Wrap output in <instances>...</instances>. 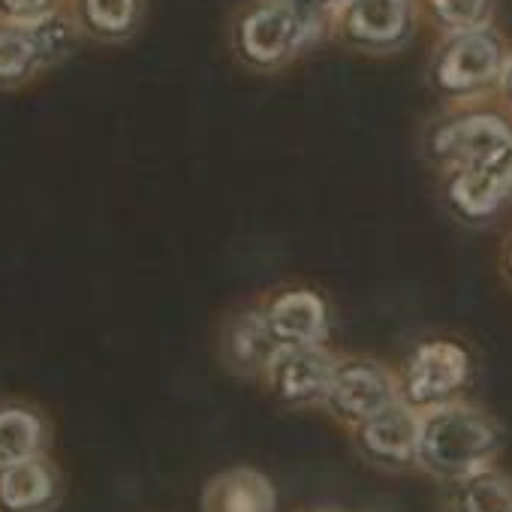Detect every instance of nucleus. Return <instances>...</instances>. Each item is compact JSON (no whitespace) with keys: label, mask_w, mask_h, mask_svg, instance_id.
Here are the masks:
<instances>
[{"label":"nucleus","mask_w":512,"mask_h":512,"mask_svg":"<svg viewBox=\"0 0 512 512\" xmlns=\"http://www.w3.org/2000/svg\"><path fill=\"white\" fill-rule=\"evenodd\" d=\"M503 425L473 401H455L419 413L416 470L440 485H458L488 467L503 452Z\"/></svg>","instance_id":"1"},{"label":"nucleus","mask_w":512,"mask_h":512,"mask_svg":"<svg viewBox=\"0 0 512 512\" xmlns=\"http://www.w3.org/2000/svg\"><path fill=\"white\" fill-rule=\"evenodd\" d=\"M85 46L70 13L19 28L0 22V94H22L61 70Z\"/></svg>","instance_id":"2"},{"label":"nucleus","mask_w":512,"mask_h":512,"mask_svg":"<svg viewBox=\"0 0 512 512\" xmlns=\"http://www.w3.org/2000/svg\"><path fill=\"white\" fill-rule=\"evenodd\" d=\"M226 46L250 73H278L308 46L284 0H247L229 19Z\"/></svg>","instance_id":"3"},{"label":"nucleus","mask_w":512,"mask_h":512,"mask_svg":"<svg viewBox=\"0 0 512 512\" xmlns=\"http://www.w3.org/2000/svg\"><path fill=\"white\" fill-rule=\"evenodd\" d=\"M401 401L419 413L464 401V392L473 383L470 353L449 338H428L410 350L398 368Z\"/></svg>","instance_id":"4"},{"label":"nucleus","mask_w":512,"mask_h":512,"mask_svg":"<svg viewBox=\"0 0 512 512\" xmlns=\"http://www.w3.org/2000/svg\"><path fill=\"white\" fill-rule=\"evenodd\" d=\"M506 52L500 37L488 28L467 34H446L434 49L428 85L449 100H470L500 82Z\"/></svg>","instance_id":"5"},{"label":"nucleus","mask_w":512,"mask_h":512,"mask_svg":"<svg viewBox=\"0 0 512 512\" xmlns=\"http://www.w3.org/2000/svg\"><path fill=\"white\" fill-rule=\"evenodd\" d=\"M512 142V124L497 112H455L425 136V154L440 175L485 169L500 160Z\"/></svg>","instance_id":"6"},{"label":"nucleus","mask_w":512,"mask_h":512,"mask_svg":"<svg viewBox=\"0 0 512 512\" xmlns=\"http://www.w3.org/2000/svg\"><path fill=\"white\" fill-rule=\"evenodd\" d=\"M401 401L398 371L374 356H341L323 410L350 434Z\"/></svg>","instance_id":"7"},{"label":"nucleus","mask_w":512,"mask_h":512,"mask_svg":"<svg viewBox=\"0 0 512 512\" xmlns=\"http://www.w3.org/2000/svg\"><path fill=\"white\" fill-rule=\"evenodd\" d=\"M416 28L413 0H347L332 22L338 43L365 55H392Z\"/></svg>","instance_id":"8"},{"label":"nucleus","mask_w":512,"mask_h":512,"mask_svg":"<svg viewBox=\"0 0 512 512\" xmlns=\"http://www.w3.org/2000/svg\"><path fill=\"white\" fill-rule=\"evenodd\" d=\"M281 347L269 332L263 302H250L229 311L217 326V362L226 374L263 383Z\"/></svg>","instance_id":"9"},{"label":"nucleus","mask_w":512,"mask_h":512,"mask_svg":"<svg viewBox=\"0 0 512 512\" xmlns=\"http://www.w3.org/2000/svg\"><path fill=\"white\" fill-rule=\"evenodd\" d=\"M338 359L341 356L329 347L281 350L263 380V389L284 407H293V410L320 407L323 410Z\"/></svg>","instance_id":"10"},{"label":"nucleus","mask_w":512,"mask_h":512,"mask_svg":"<svg viewBox=\"0 0 512 512\" xmlns=\"http://www.w3.org/2000/svg\"><path fill=\"white\" fill-rule=\"evenodd\" d=\"M272 338L281 350L326 347L332 329V311L314 287H284L260 299Z\"/></svg>","instance_id":"11"},{"label":"nucleus","mask_w":512,"mask_h":512,"mask_svg":"<svg viewBox=\"0 0 512 512\" xmlns=\"http://www.w3.org/2000/svg\"><path fill=\"white\" fill-rule=\"evenodd\" d=\"M353 446L359 458L383 473L416 470V446H419V410L398 401L386 413L374 416L362 428L353 431Z\"/></svg>","instance_id":"12"},{"label":"nucleus","mask_w":512,"mask_h":512,"mask_svg":"<svg viewBox=\"0 0 512 512\" xmlns=\"http://www.w3.org/2000/svg\"><path fill=\"white\" fill-rule=\"evenodd\" d=\"M55 434V416L43 401L0 392V467L55 455Z\"/></svg>","instance_id":"13"},{"label":"nucleus","mask_w":512,"mask_h":512,"mask_svg":"<svg viewBox=\"0 0 512 512\" xmlns=\"http://www.w3.org/2000/svg\"><path fill=\"white\" fill-rule=\"evenodd\" d=\"M70 479L55 455L0 467V512H58Z\"/></svg>","instance_id":"14"},{"label":"nucleus","mask_w":512,"mask_h":512,"mask_svg":"<svg viewBox=\"0 0 512 512\" xmlns=\"http://www.w3.org/2000/svg\"><path fill=\"white\" fill-rule=\"evenodd\" d=\"M199 512H278V488L253 464H232L205 479Z\"/></svg>","instance_id":"15"},{"label":"nucleus","mask_w":512,"mask_h":512,"mask_svg":"<svg viewBox=\"0 0 512 512\" xmlns=\"http://www.w3.org/2000/svg\"><path fill=\"white\" fill-rule=\"evenodd\" d=\"M67 13L85 46L118 49L139 37L148 19V0H70Z\"/></svg>","instance_id":"16"},{"label":"nucleus","mask_w":512,"mask_h":512,"mask_svg":"<svg viewBox=\"0 0 512 512\" xmlns=\"http://www.w3.org/2000/svg\"><path fill=\"white\" fill-rule=\"evenodd\" d=\"M443 199L461 223H488L509 202V193L500 175L485 166L443 175Z\"/></svg>","instance_id":"17"},{"label":"nucleus","mask_w":512,"mask_h":512,"mask_svg":"<svg viewBox=\"0 0 512 512\" xmlns=\"http://www.w3.org/2000/svg\"><path fill=\"white\" fill-rule=\"evenodd\" d=\"M449 512H512V476L488 467L449 491Z\"/></svg>","instance_id":"18"},{"label":"nucleus","mask_w":512,"mask_h":512,"mask_svg":"<svg viewBox=\"0 0 512 512\" xmlns=\"http://www.w3.org/2000/svg\"><path fill=\"white\" fill-rule=\"evenodd\" d=\"M431 19L446 34H467L488 28L494 0H425Z\"/></svg>","instance_id":"19"},{"label":"nucleus","mask_w":512,"mask_h":512,"mask_svg":"<svg viewBox=\"0 0 512 512\" xmlns=\"http://www.w3.org/2000/svg\"><path fill=\"white\" fill-rule=\"evenodd\" d=\"M287 10L293 13L305 43H317L323 37V31L335 22V16L341 13V7L347 0H284Z\"/></svg>","instance_id":"20"},{"label":"nucleus","mask_w":512,"mask_h":512,"mask_svg":"<svg viewBox=\"0 0 512 512\" xmlns=\"http://www.w3.org/2000/svg\"><path fill=\"white\" fill-rule=\"evenodd\" d=\"M67 7L70 0H0V22L31 28L61 16Z\"/></svg>","instance_id":"21"},{"label":"nucleus","mask_w":512,"mask_h":512,"mask_svg":"<svg viewBox=\"0 0 512 512\" xmlns=\"http://www.w3.org/2000/svg\"><path fill=\"white\" fill-rule=\"evenodd\" d=\"M491 169L500 175V181H503V187H506V193H509V199H512V142H509V148L500 154V160H497Z\"/></svg>","instance_id":"22"},{"label":"nucleus","mask_w":512,"mask_h":512,"mask_svg":"<svg viewBox=\"0 0 512 512\" xmlns=\"http://www.w3.org/2000/svg\"><path fill=\"white\" fill-rule=\"evenodd\" d=\"M497 88H500V97H503V103L512 109V52L506 55V61H503V73H500V82H497Z\"/></svg>","instance_id":"23"},{"label":"nucleus","mask_w":512,"mask_h":512,"mask_svg":"<svg viewBox=\"0 0 512 512\" xmlns=\"http://www.w3.org/2000/svg\"><path fill=\"white\" fill-rule=\"evenodd\" d=\"M500 269H503V278H506V284L512 287V238L506 241V247H503V256H500Z\"/></svg>","instance_id":"24"},{"label":"nucleus","mask_w":512,"mask_h":512,"mask_svg":"<svg viewBox=\"0 0 512 512\" xmlns=\"http://www.w3.org/2000/svg\"><path fill=\"white\" fill-rule=\"evenodd\" d=\"M299 512H347L341 506H311V509H299Z\"/></svg>","instance_id":"25"}]
</instances>
